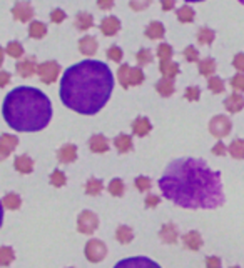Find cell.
<instances>
[{
	"instance_id": "obj_21",
	"label": "cell",
	"mask_w": 244,
	"mask_h": 268,
	"mask_svg": "<svg viewBox=\"0 0 244 268\" xmlns=\"http://www.w3.org/2000/svg\"><path fill=\"white\" fill-rule=\"evenodd\" d=\"M114 145H115V149H117L119 153H127V152H130V150H132L134 143H132L130 135L121 134L119 137L114 138Z\"/></svg>"
},
{
	"instance_id": "obj_22",
	"label": "cell",
	"mask_w": 244,
	"mask_h": 268,
	"mask_svg": "<svg viewBox=\"0 0 244 268\" xmlns=\"http://www.w3.org/2000/svg\"><path fill=\"white\" fill-rule=\"evenodd\" d=\"M14 167L18 173H31L33 170V160L29 155H18L14 162Z\"/></svg>"
},
{
	"instance_id": "obj_60",
	"label": "cell",
	"mask_w": 244,
	"mask_h": 268,
	"mask_svg": "<svg viewBox=\"0 0 244 268\" xmlns=\"http://www.w3.org/2000/svg\"><path fill=\"white\" fill-rule=\"evenodd\" d=\"M239 2H241V3H243V5H244V0H239Z\"/></svg>"
},
{
	"instance_id": "obj_1",
	"label": "cell",
	"mask_w": 244,
	"mask_h": 268,
	"mask_svg": "<svg viewBox=\"0 0 244 268\" xmlns=\"http://www.w3.org/2000/svg\"><path fill=\"white\" fill-rule=\"evenodd\" d=\"M163 197L189 210H214L224 203L221 173L201 158H178L159 179Z\"/></svg>"
},
{
	"instance_id": "obj_24",
	"label": "cell",
	"mask_w": 244,
	"mask_h": 268,
	"mask_svg": "<svg viewBox=\"0 0 244 268\" xmlns=\"http://www.w3.org/2000/svg\"><path fill=\"white\" fill-rule=\"evenodd\" d=\"M159 70L166 78H174L179 74V63L172 62V60H166V62H161Z\"/></svg>"
},
{
	"instance_id": "obj_2",
	"label": "cell",
	"mask_w": 244,
	"mask_h": 268,
	"mask_svg": "<svg viewBox=\"0 0 244 268\" xmlns=\"http://www.w3.org/2000/svg\"><path fill=\"white\" fill-rule=\"evenodd\" d=\"M114 90V75L100 60H82L69 67L61 80V100L82 115L100 112Z\"/></svg>"
},
{
	"instance_id": "obj_5",
	"label": "cell",
	"mask_w": 244,
	"mask_h": 268,
	"mask_svg": "<svg viewBox=\"0 0 244 268\" xmlns=\"http://www.w3.org/2000/svg\"><path fill=\"white\" fill-rule=\"evenodd\" d=\"M84 252H85V258H87L89 262L99 263V262H102V260L106 258L107 247L104 245V241L92 238V240H89L87 243H85Z\"/></svg>"
},
{
	"instance_id": "obj_29",
	"label": "cell",
	"mask_w": 244,
	"mask_h": 268,
	"mask_svg": "<svg viewBox=\"0 0 244 268\" xmlns=\"http://www.w3.org/2000/svg\"><path fill=\"white\" fill-rule=\"evenodd\" d=\"M228 150H229V153H231L232 158L243 160L244 158V140L243 138H236V140H232Z\"/></svg>"
},
{
	"instance_id": "obj_31",
	"label": "cell",
	"mask_w": 244,
	"mask_h": 268,
	"mask_svg": "<svg viewBox=\"0 0 244 268\" xmlns=\"http://www.w3.org/2000/svg\"><path fill=\"white\" fill-rule=\"evenodd\" d=\"M92 24H94V17H92L91 14H87V12L77 14V17H76V27H77L79 30H87V29H91Z\"/></svg>"
},
{
	"instance_id": "obj_34",
	"label": "cell",
	"mask_w": 244,
	"mask_h": 268,
	"mask_svg": "<svg viewBox=\"0 0 244 268\" xmlns=\"http://www.w3.org/2000/svg\"><path fill=\"white\" fill-rule=\"evenodd\" d=\"M16 258V253L10 247H0V265L9 267Z\"/></svg>"
},
{
	"instance_id": "obj_23",
	"label": "cell",
	"mask_w": 244,
	"mask_h": 268,
	"mask_svg": "<svg viewBox=\"0 0 244 268\" xmlns=\"http://www.w3.org/2000/svg\"><path fill=\"white\" fill-rule=\"evenodd\" d=\"M156 90L159 92V95L163 97H171L174 93L176 87H174V78H161L159 82L156 84Z\"/></svg>"
},
{
	"instance_id": "obj_33",
	"label": "cell",
	"mask_w": 244,
	"mask_h": 268,
	"mask_svg": "<svg viewBox=\"0 0 244 268\" xmlns=\"http://www.w3.org/2000/svg\"><path fill=\"white\" fill-rule=\"evenodd\" d=\"M214 39H216V33H214V30H211V29L202 27L197 32V42L202 44V45H211L214 42Z\"/></svg>"
},
{
	"instance_id": "obj_51",
	"label": "cell",
	"mask_w": 244,
	"mask_h": 268,
	"mask_svg": "<svg viewBox=\"0 0 244 268\" xmlns=\"http://www.w3.org/2000/svg\"><path fill=\"white\" fill-rule=\"evenodd\" d=\"M159 202H161L159 195H147L146 200H144V203H146V207H147V208H152V207L159 205Z\"/></svg>"
},
{
	"instance_id": "obj_16",
	"label": "cell",
	"mask_w": 244,
	"mask_h": 268,
	"mask_svg": "<svg viewBox=\"0 0 244 268\" xmlns=\"http://www.w3.org/2000/svg\"><path fill=\"white\" fill-rule=\"evenodd\" d=\"M182 243L187 250L196 252L202 247V237L199 235V232H187L186 235L182 237Z\"/></svg>"
},
{
	"instance_id": "obj_43",
	"label": "cell",
	"mask_w": 244,
	"mask_h": 268,
	"mask_svg": "<svg viewBox=\"0 0 244 268\" xmlns=\"http://www.w3.org/2000/svg\"><path fill=\"white\" fill-rule=\"evenodd\" d=\"M107 57L112 62L119 63L122 60V48H119V45H112V47L107 48Z\"/></svg>"
},
{
	"instance_id": "obj_27",
	"label": "cell",
	"mask_w": 244,
	"mask_h": 268,
	"mask_svg": "<svg viewBox=\"0 0 244 268\" xmlns=\"http://www.w3.org/2000/svg\"><path fill=\"white\" fill-rule=\"evenodd\" d=\"M176 15H178V20L179 22H182V24H189V22L194 20V17H196V12H194L193 7L182 5V7H179V9H178Z\"/></svg>"
},
{
	"instance_id": "obj_26",
	"label": "cell",
	"mask_w": 244,
	"mask_h": 268,
	"mask_svg": "<svg viewBox=\"0 0 244 268\" xmlns=\"http://www.w3.org/2000/svg\"><path fill=\"white\" fill-rule=\"evenodd\" d=\"M29 35L32 39H42V37L47 35V25L44 22H39V20H33L29 27Z\"/></svg>"
},
{
	"instance_id": "obj_28",
	"label": "cell",
	"mask_w": 244,
	"mask_h": 268,
	"mask_svg": "<svg viewBox=\"0 0 244 268\" xmlns=\"http://www.w3.org/2000/svg\"><path fill=\"white\" fill-rule=\"evenodd\" d=\"M2 205L3 208H9V210H18L22 205V198L18 197L17 194H7L5 197L2 198Z\"/></svg>"
},
{
	"instance_id": "obj_54",
	"label": "cell",
	"mask_w": 244,
	"mask_h": 268,
	"mask_svg": "<svg viewBox=\"0 0 244 268\" xmlns=\"http://www.w3.org/2000/svg\"><path fill=\"white\" fill-rule=\"evenodd\" d=\"M97 7L100 10H111L114 7V0H97Z\"/></svg>"
},
{
	"instance_id": "obj_57",
	"label": "cell",
	"mask_w": 244,
	"mask_h": 268,
	"mask_svg": "<svg viewBox=\"0 0 244 268\" xmlns=\"http://www.w3.org/2000/svg\"><path fill=\"white\" fill-rule=\"evenodd\" d=\"M3 222V205H2V200H0V226H2Z\"/></svg>"
},
{
	"instance_id": "obj_37",
	"label": "cell",
	"mask_w": 244,
	"mask_h": 268,
	"mask_svg": "<svg viewBox=\"0 0 244 268\" xmlns=\"http://www.w3.org/2000/svg\"><path fill=\"white\" fill-rule=\"evenodd\" d=\"M146 75L144 72H142V69H139V67H136V69H130V75H129V87H136V85H141L142 82H144Z\"/></svg>"
},
{
	"instance_id": "obj_3",
	"label": "cell",
	"mask_w": 244,
	"mask_h": 268,
	"mask_svg": "<svg viewBox=\"0 0 244 268\" xmlns=\"http://www.w3.org/2000/svg\"><path fill=\"white\" fill-rule=\"evenodd\" d=\"M2 115L14 130L39 132L52 120V104L39 89L17 87L7 93L2 104Z\"/></svg>"
},
{
	"instance_id": "obj_44",
	"label": "cell",
	"mask_w": 244,
	"mask_h": 268,
	"mask_svg": "<svg viewBox=\"0 0 244 268\" xmlns=\"http://www.w3.org/2000/svg\"><path fill=\"white\" fill-rule=\"evenodd\" d=\"M184 59L187 60V62H199V52L196 47H193V45H189V47L184 48Z\"/></svg>"
},
{
	"instance_id": "obj_20",
	"label": "cell",
	"mask_w": 244,
	"mask_h": 268,
	"mask_svg": "<svg viewBox=\"0 0 244 268\" xmlns=\"http://www.w3.org/2000/svg\"><path fill=\"white\" fill-rule=\"evenodd\" d=\"M164 33H166V30H164V25L161 24V22L154 20L151 24L147 25V29H146V37L151 40H159L164 37Z\"/></svg>"
},
{
	"instance_id": "obj_9",
	"label": "cell",
	"mask_w": 244,
	"mask_h": 268,
	"mask_svg": "<svg viewBox=\"0 0 244 268\" xmlns=\"http://www.w3.org/2000/svg\"><path fill=\"white\" fill-rule=\"evenodd\" d=\"M18 145V138L16 135H9V134H2L0 137V162H3Z\"/></svg>"
},
{
	"instance_id": "obj_56",
	"label": "cell",
	"mask_w": 244,
	"mask_h": 268,
	"mask_svg": "<svg viewBox=\"0 0 244 268\" xmlns=\"http://www.w3.org/2000/svg\"><path fill=\"white\" fill-rule=\"evenodd\" d=\"M9 82H10V74H9V72L0 70V87L9 85Z\"/></svg>"
},
{
	"instance_id": "obj_55",
	"label": "cell",
	"mask_w": 244,
	"mask_h": 268,
	"mask_svg": "<svg viewBox=\"0 0 244 268\" xmlns=\"http://www.w3.org/2000/svg\"><path fill=\"white\" fill-rule=\"evenodd\" d=\"M176 5V0H161V7H163L164 12H169V10H172Z\"/></svg>"
},
{
	"instance_id": "obj_36",
	"label": "cell",
	"mask_w": 244,
	"mask_h": 268,
	"mask_svg": "<svg viewBox=\"0 0 244 268\" xmlns=\"http://www.w3.org/2000/svg\"><path fill=\"white\" fill-rule=\"evenodd\" d=\"M5 54L14 57V59H20L24 55V47H22L20 42H9V45L5 48Z\"/></svg>"
},
{
	"instance_id": "obj_18",
	"label": "cell",
	"mask_w": 244,
	"mask_h": 268,
	"mask_svg": "<svg viewBox=\"0 0 244 268\" xmlns=\"http://www.w3.org/2000/svg\"><path fill=\"white\" fill-rule=\"evenodd\" d=\"M159 237L164 243H176V241H178V237H179V232H178V228H176L174 223H166V225H163V228H161Z\"/></svg>"
},
{
	"instance_id": "obj_14",
	"label": "cell",
	"mask_w": 244,
	"mask_h": 268,
	"mask_svg": "<svg viewBox=\"0 0 244 268\" xmlns=\"http://www.w3.org/2000/svg\"><path fill=\"white\" fill-rule=\"evenodd\" d=\"M100 32L104 33V35H107V37H112V35H115V33L119 32V29H121V22H119V18L117 17H106V18H102V22H100Z\"/></svg>"
},
{
	"instance_id": "obj_45",
	"label": "cell",
	"mask_w": 244,
	"mask_h": 268,
	"mask_svg": "<svg viewBox=\"0 0 244 268\" xmlns=\"http://www.w3.org/2000/svg\"><path fill=\"white\" fill-rule=\"evenodd\" d=\"M231 87L236 90V92H244V74L239 72L238 75L231 78Z\"/></svg>"
},
{
	"instance_id": "obj_62",
	"label": "cell",
	"mask_w": 244,
	"mask_h": 268,
	"mask_svg": "<svg viewBox=\"0 0 244 268\" xmlns=\"http://www.w3.org/2000/svg\"><path fill=\"white\" fill-rule=\"evenodd\" d=\"M70 268H72V267H70Z\"/></svg>"
},
{
	"instance_id": "obj_7",
	"label": "cell",
	"mask_w": 244,
	"mask_h": 268,
	"mask_svg": "<svg viewBox=\"0 0 244 268\" xmlns=\"http://www.w3.org/2000/svg\"><path fill=\"white\" fill-rule=\"evenodd\" d=\"M231 128H232V123L226 115H216L209 122V132L216 138H223L226 135H229L231 134Z\"/></svg>"
},
{
	"instance_id": "obj_38",
	"label": "cell",
	"mask_w": 244,
	"mask_h": 268,
	"mask_svg": "<svg viewBox=\"0 0 244 268\" xmlns=\"http://www.w3.org/2000/svg\"><path fill=\"white\" fill-rule=\"evenodd\" d=\"M208 87H209V90H211L212 93H223L224 89H226L223 78H219V77H209Z\"/></svg>"
},
{
	"instance_id": "obj_50",
	"label": "cell",
	"mask_w": 244,
	"mask_h": 268,
	"mask_svg": "<svg viewBox=\"0 0 244 268\" xmlns=\"http://www.w3.org/2000/svg\"><path fill=\"white\" fill-rule=\"evenodd\" d=\"M232 65H234V69L238 72H244V54H238L234 57V60H232Z\"/></svg>"
},
{
	"instance_id": "obj_12",
	"label": "cell",
	"mask_w": 244,
	"mask_h": 268,
	"mask_svg": "<svg viewBox=\"0 0 244 268\" xmlns=\"http://www.w3.org/2000/svg\"><path fill=\"white\" fill-rule=\"evenodd\" d=\"M57 158L61 164H72L77 160V147L74 143H65L59 149Z\"/></svg>"
},
{
	"instance_id": "obj_4",
	"label": "cell",
	"mask_w": 244,
	"mask_h": 268,
	"mask_svg": "<svg viewBox=\"0 0 244 268\" xmlns=\"http://www.w3.org/2000/svg\"><path fill=\"white\" fill-rule=\"evenodd\" d=\"M37 74H39L40 80H42L44 84L50 85L57 80L59 74H61V65H59L55 60H47V62L39 63V67H37Z\"/></svg>"
},
{
	"instance_id": "obj_15",
	"label": "cell",
	"mask_w": 244,
	"mask_h": 268,
	"mask_svg": "<svg viewBox=\"0 0 244 268\" xmlns=\"http://www.w3.org/2000/svg\"><path fill=\"white\" fill-rule=\"evenodd\" d=\"M89 149L94 153H106L109 150V140L104 135H92L91 140H89Z\"/></svg>"
},
{
	"instance_id": "obj_40",
	"label": "cell",
	"mask_w": 244,
	"mask_h": 268,
	"mask_svg": "<svg viewBox=\"0 0 244 268\" xmlns=\"http://www.w3.org/2000/svg\"><path fill=\"white\" fill-rule=\"evenodd\" d=\"M136 59H137L139 65L142 67V65H146V63H151L154 60V55H152V52L149 50V48H141V50L137 52Z\"/></svg>"
},
{
	"instance_id": "obj_48",
	"label": "cell",
	"mask_w": 244,
	"mask_h": 268,
	"mask_svg": "<svg viewBox=\"0 0 244 268\" xmlns=\"http://www.w3.org/2000/svg\"><path fill=\"white\" fill-rule=\"evenodd\" d=\"M136 187L139 192H147L151 188V180L147 177H137L136 179Z\"/></svg>"
},
{
	"instance_id": "obj_17",
	"label": "cell",
	"mask_w": 244,
	"mask_h": 268,
	"mask_svg": "<svg viewBox=\"0 0 244 268\" xmlns=\"http://www.w3.org/2000/svg\"><path fill=\"white\" fill-rule=\"evenodd\" d=\"M224 107H226L228 112L231 113H238L244 108V97L239 95V93H232L229 95L226 100H224Z\"/></svg>"
},
{
	"instance_id": "obj_42",
	"label": "cell",
	"mask_w": 244,
	"mask_h": 268,
	"mask_svg": "<svg viewBox=\"0 0 244 268\" xmlns=\"http://www.w3.org/2000/svg\"><path fill=\"white\" fill-rule=\"evenodd\" d=\"M67 182V179H65V175L61 172V170H54L52 172V175H50V183L54 185V187H64Z\"/></svg>"
},
{
	"instance_id": "obj_25",
	"label": "cell",
	"mask_w": 244,
	"mask_h": 268,
	"mask_svg": "<svg viewBox=\"0 0 244 268\" xmlns=\"http://www.w3.org/2000/svg\"><path fill=\"white\" fill-rule=\"evenodd\" d=\"M216 72V60L208 57V59L199 60V74L204 77H212V74Z\"/></svg>"
},
{
	"instance_id": "obj_10",
	"label": "cell",
	"mask_w": 244,
	"mask_h": 268,
	"mask_svg": "<svg viewBox=\"0 0 244 268\" xmlns=\"http://www.w3.org/2000/svg\"><path fill=\"white\" fill-rule=\"evenodd\" d=\"M12 15L18 22H29L33 17V7L31 2H17L12 7Z\"/></svg>"
},
{
	"instance_id": "obj_35",
	"label": "cell",
	"mask_w": 244,
	"mask_h": 268,
	"mask_svg": "<svg viewBox=\"0 0 244 268\" xmlns=\"http://www.w3.org/2000/svg\"><path fill=\"white\" fill-rule=\"evenodd\" d=\"M129 75H130V67L127 63H122L117 72L119 84H121L122 89H129Z\"/></svg>"
},
{
	"instance_id": "obj_8",
	"label": "cell",
	"mask_w": 244,
	"mask_h": 268,
	"mask_svg": "<svg viewBox=\"0 0 244 268\" xmlns=\"http://www.w3.org/2000/svg\"><path fill=\"white\" fill-rule=\"evenodd\" d=\"M114 268H161L159 263L147 256H130V258H124L117 262Z\"/></svg>"
},
{
	"instance_id": "obj_52",
	"label": "cell",
	"mask_w": 244,
	"mask_h": 268,
	"mask_svg": "<svg viewBox=\"0 0 244 268\" xmlns=\"http://www.w3.org/2000/svg\"><path fill=\"white\" fill-rule=\"evenodd\" d=\"M226 145H224L223 142H217L216 145L212 147V153L214 155H219V157H223V155H226Z\"/></svg>"
},
{
	"instance_id": "obj_32",
	"label": "cell",
	"mask_w": 244,
	"mask_h": 268,
	"mask_svg": "<svg viewBox=\"0 0 244 268\" xmlns=\"http://www.w3.org/2000/svg\"><path fill=\"white\" fill-rule=\"evenodd\" d=\"M102 188H104L102 180H99V179H89L87 183H85V194L92 195V197H96V195H100Z\"/></svg>"
},
{
	"instance_id": "obj_47",
	"label": "cell",
	"mask_w": 244,
	"mask_h": 268,
	"mask_svg": "<svg viewBox=\"0 0 244 268\" xmlns=\"http://www.w3.org/2000/svg\"><path fill=\"white\" fill-rule=\"evenodd\" d=\"M152 0H130L129 5L132 10H136V12H141V10L147 9L149 5H151Z\"/></svg>"
},
{
	"instance_id": "obj_41",
	"label": "cell",
	"mask_w": 244,
	"mask_h": 268,
	"mask_svg": "<svg viewBox=\"0 0 244 268\" xmlns=\"http://www.w3.org/2000/svg\"><path fill=\"white\" fill-rule=\"evenodd\" d=\"M157 57H159L161 62H166V60H171L172 57V47L167 44H159L157 47Z\"/></svg>"
},
{
	"instance_id": "obj_6",
	"label": "cell",
	"mask_w": 244,
	"mask_h": 268,
	"mask_svg": "<svg viewBox=\"0 0 244 268\" xmlns=\"http://www.w3.org/2000/svg\"><path fill=\"white\" fill-rule=\"evenodd\" d=\"M99 226V218L91 210H84L77 218V230L84 235H92Z\"/></svg>"
},
{
	"instance_id": "obj_49",
	"label": "cell",
	"mask_w": 244,
	"mask_h": 268,
	"mask_svg": "<svg viewBox=\"0 0 244 268\" xmlns=\"http://www.w3.org/2000/svg\"><path fill=\"white\" fill-rule=\"evenodd\" d=\"M50 20L54 22V24H61V22L65 20V12L61 9H55L50 12Z\"/></svg>"
},
{
	"instance_id": "obj_61",
	"label": "cell",
	"mask_w": 244,
	"mask_h": 268,
	"mask_svg": "<svg viewBox=\"0 0 244 268\" xmlns=\"http://www.w3.org/2000/svg\"><path fill=\"white\" fill-rule=\"evenodd\" d=\"M231 268H239V267H231Z\"/></svg>"
},
{
	"instance_id": "obj_30",
	"label": "cell",
	"mask_w": 244,
	"mask_h": 268,
	"mask_svg": "<svg viewBox=\"0 0 244 268\" xmlns=\"http://www.w3.org/2000/svg\"><path fill=\"white\" fill-rule=\"evenodd\" d=\"M115 238H117L124 245L129 243V241H132V238H134L132 228H129L127 225H121L117 230H115Z\"/></svg>"
},
{
	"instance_id": "obj_39",
	"label": "cell",
	"mask_w": 244,
	"mask_h": 268,
	"mask_svg": "<svg viewBox=\"0 0 244 268\" xmlns=\"http://www.w3.org/2000/svg\"><path fill=\"white\" fill-rule=\"evenodd\" d=\"M109 192L112 197H122L124 195V182L121 179H114L109 183Z\"/></svg>"
},
{
	"instance_id": "obj_13",
	"label": "cell",
	"mask_w": 244,
	"mask_h": 268,
	"mask_svg": "<svg viewBox=\"0 0 244 268\" xmlns=\"http://www.w3.org/2000/svg\"><path fill=\"white\" fill-rule=\"evenodd\" d=\"M97 48H99V42H97L96 37L85 35V37H82V39L79 40V50H81L82 55H87V57L96 55Z\"/></svg>"
},
{
	"instance_id": "obj_11",
	"label": "cell",
	"mask_w": 244,
	"mask_h": 268,
	"mask_svg": "<svg viewBox=\"0 0 244 268\" xmlns=\"http://www.w3.org/2000/svg\"><path fill=\"white\" fill-rule=\"evenodd\" d=\"M37 60H35V57H27V59H24V60H20V62L16 65V69H17V74L20 75V77H24V78H29V77H32L33 74H37Z\"/></svg>"
},
{
	"instance_id": "obj_53",
	"label": "cell",
	"mask_w": 244,
	"mask_h": 268,
	"mask_svg": "<svg viewBox=\"0 0 244 268\" xmlns=\"http://www.w3.org/2000/svg\"><path fill=\"white\" fill-rule=\"evenodd\" d=\"M206 267L221 268V258H217V256H208V258H206Z\"/></svg>"
},
{
	"instance_id": "obj_59",
	"label": "cell",
	"mask_w": 244,
	"mask_h": 268,
	"mask_svg": "<svg viewBox=\"0 0 244 268\" xmlns=\"http://www.w3.org/2000/svg\"><path fill=\"white\" fill-rule=\"evenodd\" d=\"M184 2H204V0H184Z\"/></svg>"
},
{
	"instance_id": "obj_58",
	"label": "cell",
	"mask_w": 244,
	"mask_h": 268,
	"mask_svg": "<svg viewBox=\"0 0 244 268\" xmlns=\"http://www.w3.org/2000/svg\"><path fill=\"white\" fill-rule=\"evenodd\" d=\"M3 57H5V50L0 47V67H2V63H3Z\"/></svg>"
},
{
	"instance_id": "obj_46",
	"label": "cell",
	"mask_w": 244,
	"mask_h": 268,
	"mask_svg": "<svg viewBox=\"0 0 244 268\" xmlns=\"http://www.w3.org/2000/svg\"><path fill=\"white\" fill-rule=\"evenodd\" d=\"M184 97L191 102H196L199 100V97H201V89H199V87H187L186 92H184Z\"/></svg>"
},
{
	"instance_id": "obj_19",
	"label": "cell",
	"mask_w": 244,
	"mask_h": 268,
	"mask_svg": "<svg viewBox=\"0 0 244 268\" xmlns=\"http://www.w3.org/2000/svg\"><path fill=\"white\" fill-rule=\"evenodd\" d=\"M151 130H152V125H151V122H149V119H146V117H137V119L134 120L132 132L136 135H139V137H144V135H147Z\"/></svg>"
}]
</instances>
